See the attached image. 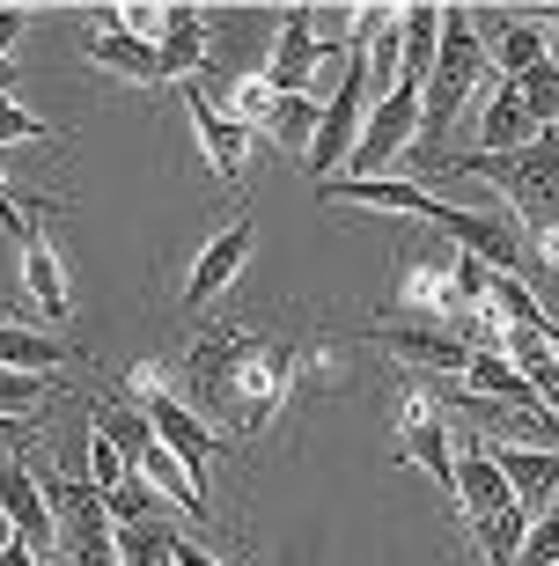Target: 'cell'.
I'll use <instances>...</instances> for the list:
<instances>
[{"mask_svg": "<svg viewBox=\"0 0 559 566\" xmlns=\"http://www.w3.org/2000/svg\"><path fill=\"white\" fill-rule=\"evenodd\" d=\"M442 177H472V185H486L494 199H508V213L522 221V235L530 229H552L559 221V126L538 133L530 147H516V155H449V169Z\"/></svg>", "mask_w": 559, "mask_h": 566, "instance_id": "obj_1", "label": "cell"}, {"mask_svg": "<svg viewBox=\"0 0 559 566\" xmlns=\"http://www.w3.org/2000/svg\"><path fill=\"white\" fill-rule=\"evenodd\" d=\"M294 382H302V338H266V332H250L244 360H236V376L221 382L207 398L214 420H228L236 434H266L272 412L294 398ZM199 412V420H207Z\"/></svg>", "mask_w": 559, "mask_h": 566, "instance_id": "obj_2", "label": "cell"}, {"mask_svg": "<svg viewBox=\"0 0 559 566\" xmlns=\"http://www.w3.org/2000/svg\"><path fill=\"white\" fill-rule=\"evenodd\" d=\"M133 412H147L155 441H163L169 457L185 463V479L207 493V463H214V449H221V434H214V427L199 420L185 398H169V390H163V368H133Z\"/></svg>", "mask_w": 559, "mask_h": 566, "instance_id": "obj_3", "label": "cell"}, {"mask_svg": "<svg viewBox=\"0 0 559 566\" xmlns=\"http://www.w3.org/2000/svg\"><path fill=\"white\" fill-rule=\"evenodd\" d=\"M369 104H375V88H369V60L353 52L346 74H339L332 88V104H324V118H317V140L302 163L317 169V185H332L339 163H353V147H361V126H369Z\"/></svg>", "mask_w": 559, "mask_h": 566, "instance_id": "obj_4", "label": "cell"}, {"mask_svg": "<svg viewBox=\"0 0 559 566\" xmlns=\"http://www.w3.org/2000/svg\"><path fill=\"white\" fill-rule=\"evenodd\" d=\"M44 501H52V523H60L66 566H125V559H118V530H111L104 493H96V485L44 479Z\"/></svg>", "mask_w": 559, "mask_h": 566, "instance_id": "obj_5", "label": "cell"}, {"mask_svg": "<svg viewBox=\"0 0 559 566\" xmlns=\"http://www.w3.org/2000/svg\"><path fill=\"white\" fill-rule=\"evenodd\" d=\"M413 140H420V88H391V96H375L346 177H391V163H397V155H413Z\"/></svg>", "mask_w": 559, "mask_h": 566, "instance_id": "obj_6", "label": "cell"}, {"mask_svg": "<svg viewBox=\"0 0 559 566\" xmlns=\"http://www.w3.org/2000/svg\"><path fill=\"white\" fill-rule=\"evenodd\" d=\"M397 463H420L442 493H456V449H449V420H442V405L427 390H405L397 398Z\"/></svg>", "mask_w": 559, "mask_h": 566, "instance_id": "obj_7", "label": "cell"}, {"mask_svg": "<svg viewBox=\"0 0 559 566\" xmlns=\"http://www.w3.org/2000/svg\"><path fill=\"white\" fill-rule=\"evenodd\" d=\"M82 52L104 66V74H118V82H141V88L163 82V52H155V44H141L133 30H118V8H96V15H89Z\"/></svg>", "mask_w": 559, "mask_h": 566, "instance_id": "obj_8", "label": "cell"}, {"mask_svg": "<svg viewBox=\"0 0 559 566\" xmlns=\"http://www.w3.org/2000/svg\"><path fill=\"white\" fill-rule=\"evenodd\" d=\"M317 66H324V44H317V8H288V15H280V38H272L266 82L280 88V96H310V88H317Z\"/></svg>", "mask_w": 559, "mask_h": 566, "instance_id": "obj_9", "label": "cell"}, {"mask_svg": "<svg viewBox=\"0 0 559 566\" xmlns=\"http://www.w3.org/2000/svg\"><path fill=\"white\" fill-rule=\"evenodd\" d=\"M369 346L413 360L427 376H456V382H464V360H472V346H464L449 324H383V332H369Z\"/></svg>", "mask_w": 559, "mask_h": 566, "instance_id": "obj_10", "label": "cell"}, {"mask_svg": "<svg viewBox=\"0 0 559 566\" xmlns=\"http://www.w3.org/2000/svg\"><path fill=\"white\" fill-rule=\"evenodd\" d=\"M0 515L15 523V537L30 552H52V545H60L52 501H44V485L30 479V463H22V457H0Z\"/></svg>", "mask_w": 559, "mask_h": 566, "instance_id": "obj_11", "label": "cell"}, {"mask_svg": "<svg viewBox=\"0 0 559 566\" xmlns=\"http://www.w3.org/2000/svg\"><path fill=\"white\" fill-rule=\"evenodd\" d=\"M472 22H478V44H486V66H494L500 82H516V74H530L545 60V30L530 15H516V8H486Z\"/></svg>", "mask_w": 559, "mask_h": 566, "instance_id": "obj_12", "label": "cell"}, {"mask_svg": "<svg viewBox=\"0 0 559 566\" xmlns=\"http://www.w3.org/2000/svg\"><path fill=\"white\" fill-rule=\"evenodd\" d=\"M250 251H258V221H250V213H236V221L214 235L207 251H199V265H191V280H185V310H207L214 294H221L236 273H244V258H250Z\"/></svg>", "mask_w": 559, "mask_h": 566, "instance_id": "obj_13", "label": "cell"}, {"mask_svg": "<svg viewBox=\"0 0 559 566\" xmlns=\"http://www.w3.org/2000/svg\"><path fill=\"white\" fill-rule=\"evenodd\" d=\"M15 251H22V287H30V302L44 310V324H60V316L74 310V294H66V265H60V251H52V235H44V199L30 207V235H22Z\"/></svg>", "mask_w": 559, "mask_h": 566, "instance_id": "obj_14", "label": "cell"}, {"mask_svg": "<svg viewBox=\"0 0 559 566\" xmlns=\"http://www.w3.org/2000/svg\"><path fill=\"white\" fill-rule=\"evenodd\" d=\"M163 82H199L207 74V15L191 0H169L163 8Z\"/></svg>", "mask_w": 559, "mask_h": 566, "instance_id": "obj_15", "label": "cell"}, {"mask_svg": "<svg viewBox=\"0 0 559 566\" xmlns=\"http://www.w3.org/2000/svg\"><path fill=\"white\" fill-rule=\"evenodd\" d=\"M185 111H191V126H199V140H207V163L236 185V177H244V155H250V133L236 126L228 111H214V96L199 82H185Z\"/></svg>", "mask_w": 559, "mask_h": 566, "instance_id": "obj_16", "label": "cell"}, {"mask_svg": "<svg viewBox=\"0 0 559 566\" xmlns=\"http://www.w3.org/2000/svg\"><path fill=\"white\" fill-rule=\"evenodd\" d=\"M538 140V126H530V111H522L516 82H486V111H478V155H516V147Z\"/></svg>", "mask_w": 559, "mask_h": 566, "instance_id": "obj_17", "label": "cell"}, {"mask_svg": "<svg viewBox=\"0 0 559 566\" xmlns=\"http://www.w3.org/2000/svg\"><path fill=\"white\" fill-rule=\"evenodd\" d=\"M486 457L500 463V479H508V493L522 501V515H538L545 501L559 493V449H486Z\"/></svg>", "mask_w": 559, "mask_h": 566, "instance_id": "obj_18", "label": "cell"}, {"mask_svg": "<svg viewBox=\"0 0 559 566\" xmlns=\"http://www.w3.org/2000/svg\"><path fill=\"white\" fill-rule=\"evenodd\" d=\"M456 507H464V523H478V515H500V507H522V501L508 493L500 463L486 449H472V457H456Z\"/></svg>", "mask_w": 559, "mask_h": 566, "instance_id": "obj_19", "label": "cell"}, {"mask_svg": "<svg viewBox=\"0 0 559 566\" xmlns=\"http://www.w3.org/2000/svg\"><path fill=\"white\" fill-rule=\"evenodd\" d=\"M66 346L52 332H30V324H0V368H15V376H52L66 368Z\"/></svg>", "mask_w": 559, "mask_h": 566, "instance_id": "obj_20", "label": "cell"}, {"mask_svg": "<svg viewBox=\"0 0 559 566\" xmlns=\"http://www.w3.org/2000/svg\"><path fill=\"white\" fill-rule=\"evenodd\" d=\"M317 118H324V104L317 96H280L272 88V111H266V140L272 147H294V155H310V140H317Z\"/></svg>", "mask_w": 559, "mask_h": 566, "instance_id": "obj_21", "label": "cell"}, {"mask_svg": "<svg viewBox=\"0 0 559 566\" xmlns=\"http://www.w3.org/2000/svg\"><path fill=\"white\" fill-rule=\"evenodd\" d=\"M405 302H413V310L449 316V332L464 324V302H456V273H449V265H435V258H413V265H405Z\"/></svg>", "mask_w": 559, "mask_h": 566, "instance_id": "obj_22", "label": "cell"}, {"mask_svg": "<svg viewBox=\"0 0 559 566\" xmlns=\"http://www.w3.org/2000/svg\"><path fill=\"white\" fill-rule=\"evenodd\" d=\"M522 537H530V515H522V507H500V515H478L472 523V545H478L486 566H516Z\"/></svg>", "mask_w": 559, "mask_h": 566, "instance_id": "obj_23", "label": "cell"}, {"mask_svg": "<svg viewBox=\"0 0 559 566\" xmlns=\"http://www.w3.org/2000/svg\"><path fill=\"white\" fill-rule=\"evenodd\" d=\"M89 420H96V434H111V449H118V457L141 471V457L155 449V427H147V412H133V405H96Z\"/></svg>", "mask_w": 559, "mask_h": 566, "instance_id": "obj_24", "label": "cell"}, {"mask_svg": "<svg viewBox=\"0 0 559 566\" xmlns=\"http://www.w3.org/2000/svg\"><path fill=\"white\" fill-rule=\"evenodd\" d=\"M118 530V523H111ZM169 552H177V530H169V515H155V523H125L118 530V559L125 566H169Z\"/></svg>", "mask_w": 559, "mask_h": 566, "instance_id": "obj_25", "label": "cell"}, {"mask_svg": "<svg viewBox=\"0 0 559 566\" xmlns=\"http://www.w3.org/2000/svg\"><path fill=\"white\" fill-rule=\"evenodd\" d=\"M104 515H111L118 530H125V523H155V515H163V493H155L141 471H125L118 493H104Z\"/></svg>", "mask_w": 559, "mask_h": 566, "instance_id": "obj_26", "label": "cell"}, {"mask_svg": "<svg viewBox=\"0 0 559 566\" xmlns=\"http://www.w3.org/2000/svg\"><path fill=\"white\" fill-rule=\"evenodd\" d=\"M44 398H60V382H44V376H15V368H0V412L8 420H30Z\"/></svg>", "mask_w": 559, "mask_h": 566, "instance_id": "obj_27", "label": "cell"}, {"mask_svg": "<svg viewBox=\"0 0 559 566\" xmlns=\"http://www.w3.org/2000/svg\"><path fill=\"white\" fill-rule=\"evenodd\" d=\"M8 140H60V133L44 126L38 111H22L15 88H8V74H0V147H8Z\"/></svg>", "mask_w": 559, "mask_h": 566, "instance_id": "obj_28", "label": "cell"}, {"mask_svg": "<svg viewBox=\"0 0 559 566\" xmlns=\"http://www.w3.org/2000/svg\"><path fill=\"white\" fill-rule=\"evenodd\" d=\"M516 566H559V501L545 515H530V537H522Z\"/></svg>", "mask_w": 559, "mask_h": 566, "instance_id": "obj_29", "label": "cell"}, {"mask_svg": "<svg viewBox=\"0 0 559 566\" xmlns=\"http://www.w3.org/2000/svg\"><path fill=\"white\" fill-rule=\"evenodd\" d=\"M89 471H96V479H89V485H96V493H118V485H125V471H133V463H125L118 449H111V434H89Z\"/></svg>", "mask_w": 559, "mask_h": 566, "instance_id": "obj_30", "label": "cell"}, {"mask_svg": "<svg viewBox=\"0 0 559 566\" xmlns=\"http://www.w3.org/2000/svg\"><path fill=\"white\" fill-rule=\"evenodd\" d=\"M522 376H530V390H538V405H545V412H552V420H559V354L530 360V368H522Z\"/></svg>", "mask_w": 559, "mask_h": 566, "instance_id": "obj_31", "label": "cell"}, {"mask_svg": "<svg viewBox=\"0 0 559 566\" xmlns=\"http://www.w3.org/2000/svg\"><path fill=\"white\" fill-rule=\"evenodd\" d=\"M118 30H133L141 44H163V8H147V0H133V8H118Z\"/></svg>", "mask_w": 559, "mask_h": 566, "instance_id": "obj_32", "label": "cell"}, {"mask_svg": "<svg viewBox=\"0 0 559 566\" xmlns=\"http://www.w3.org/2000/svg\"><path fill=\"white\" fill-rule=\"evenodd\" d=\"M22 30H30V8H0V60L22 44Z\"/></svg>", "mask_w": 559, "mask_h": 566, "instance_id": "obj_33", "label": "cell"}, {"mask_svg": "<svg viewBox=\"0 0 559 566\" xmlns=\"http://www.w3.org/2000/svg\"><path fill=\"white\" fill-rule=\"evenodd\" d=\"M530 258H538L545 273H559V221L552 229H530Z\"/></svg>", "mask_w": 559, "mask_h": 566, "instance_id": "obj_34", "label": "cell"}, {"mask_svg": "<svg viewBox=\"0 0 559 566\" xmlns=\"http://www.w3.org/2000/svg\"><path fill=\"white\" fill-rule=\"evenodd\" d=\"M30 434H38L30 420H8V412H0V457H22V449H30Z\"/></svg>", "mask_w": 559, "mask_h": 566, "instance_id": "obj_35", "label": "cell"}, {"mask_svg": "<svg viewBox=\"0 0 559 566\" xmlns=\"http://www.w3.org/2000/svg\"><path fill=\"white\" fill-rule=\"evenodd\" d=\"M169 566H221V559H214V552H199V545H185V537H177V552H169Z\"/></svg>", "mask_w": 559, "mask_h": 566, "instance_id": "obj_36", "label": "cell"}, {"mask_svg": "<svg viewBox=\"0 0 559 566\" xmlns=\"http://www.w3.org/2000/svg\"><path fill=\"white\" fill-rule=\"evenodd\" d=\"M0 566H38V552H30V545H8V552H0Z\"/></svg>", "mask_w": 559, "mask_h": 566, "instance_id": "obj_37", "label": "cell"}, {"mask_svg": "<svg viewBox=\"0 0 559 566\" xmlns=\"http://www.w3.org/2000/svg\"><path fill=\"white\" fill-rule=\"evenodd\" d=\"M545 60L559 66V15H552V30H545Z\"/></svg>", "mask_w": 559, "mask_h": 566, "instance_id": "obj_38", "label": "cell"}, {"mask_svg": "<svg viewBox=\"0 0 559 566\" xmlns=\"http://www.w3.org/2000/svg\"><path fill=\"white\" fill-rule=\"evenodd\" d=\"M8 545H22V537H15V523H8V515H0V552H8Z\"/></svg>", "mask_w": 559, "mask_h": 566, "instance_id": "obj_39", "label": "cell"}]
</instances>
